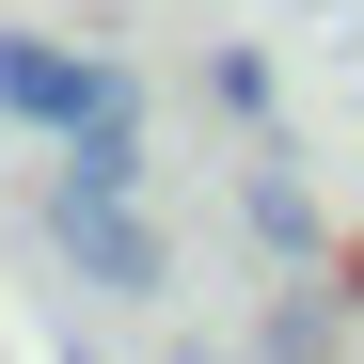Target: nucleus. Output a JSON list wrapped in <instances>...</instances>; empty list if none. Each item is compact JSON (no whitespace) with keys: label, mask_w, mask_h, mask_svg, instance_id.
<instances>
[{"label":"nucleus","mask_w":364,"mask_h":364,"mask_svg":"<svg viewBox=\"0 0 364 364\" xmlns=\"http://www.w3.org/2000/svg\"><path fill=\"white\" fill-rule=\"evenodd\" d=\"M48 254H64L95 301H159L174 285V237L143 222V191H80V174L48 191Z\"/></svg>","instance_id":"f257e3e1"},{"label":"nucleus","mask_w":364,"mask_h":364,"mask_svg":"<svg viewBox=\"0 0 364 364\" xmlns=\"http://www.w3.org/2000/svg\"><path fill=\"white\" fill-rule=\"evenodd\" d=\"M206 95L237 111V127H269V48H222V64H206Z\"/></svg>","instance_id":"20e7f679"},{"label":"nucleus","mask_w":364,"mask_h":364,"mask_svg":"<svg viewBox=\"0 0 364 364\" xmlns=\"http://www.w3.org/2000/svg\"><path fill=\"white\" fill-rule=\"evenodd\" d=\"M111 95H127V64H95V48H64V32H0V127L64 143L80 111H111Z\"/></svg>","instance_id":"f03ea898"},{"label":"nucleus","mask_w":364,"mask_h":364,"mask_svg":"<svg viewBox=\"0 0 364 364\" xmlns=\"http://www.w3.org/2000/svg\"><path fill=\"white\" fill-rule=\"evenodd\" d=\"M237 222H254V237H269L285 269H333V222H317V191H301L285 159H254V191H237Z\"/></svg>","instance_id":"7ed1b4c3"}]
</instances>
